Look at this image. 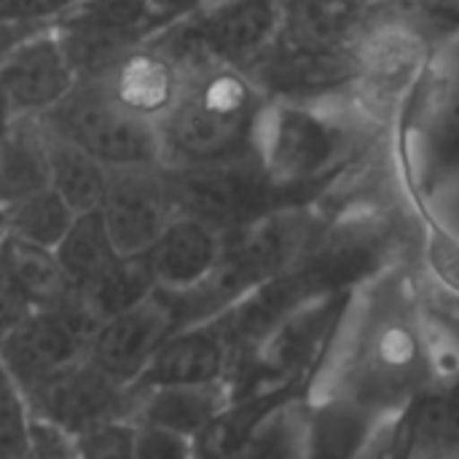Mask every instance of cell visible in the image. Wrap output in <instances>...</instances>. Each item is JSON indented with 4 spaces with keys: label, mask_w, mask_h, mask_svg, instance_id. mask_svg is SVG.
Listing matches in <instances>:
<instances>
[{
    "label": "cell",
    "mask_w": 459,
    "mask_h": 459,
    "mask_svg": "<svg viewBox=\"0 0 459 459\" xmlns=\"http://www.w3.org/2000/svg\"><path fill=\"white\" fill-rule=\"evenodd\" d=\"M180 70L178 94L156 121L161 164L194 167L250 156L269 100L264 89L250 73L223 62H191Z\"/></svg>",
    "instance_id": "6da1fadb"
},
{
    "label": "cell",
    "mask_w": 459,
    "mask_h": 459,
    "mask_svg": "<svg viewBox=\"0 0 459 459\" xmlns=\"http://www.w3.org/2000/svg\"><path fill=\"white\" fill-rule=\"evenodd\" d=\"M430 347L398 293H379L355 339L342 395L374 414L401 411L428 387Z\"/></svg>",
    "instance_id": "7a4b0ae2"
},
{
    "label": "cell",
    "mask_w": 459,
    "mask_h": 459,
    "mask_svg": "<svg viewBox=\"0 0 459 459\" xmlns=\"http://www.w3.org/2000/svg\"><path fill=\"white\" fill-rule=\"evenodd\" d=\"M339 151L342 134L336 124L307 100H266L253 156L285 204H304V196L325 178Z\"/></svg>",
    "instance_id": "3957f363"
},
{
    "label": "cell",
    "mask_w": 459,
    "mask_h": 459,
    "mask_svg": "<svg viewBox=\"0 0 459 459\" xmlns=\"http://www.w3.org/2000/svg\"><path fill=\"white\" fill-rule=\"evenodd\" d=\"M38 118L108 169L161 164L156 121L124 108L97 75H78L75 86Z\"/></svg>",
    "instance_id": "277c9868"
},
{
    "label": "cell",
    "mask_w": 459,
    "mask_h": 459,
    "mask_svg": "<svg viewBox=\"0 0 459 459\" xmlns=\"http://www.w3.org/2000/svg\"><path fill=\"white\" fill-rule=\"evenodd\" d=\"M280 0H207L191 16L159 30L153 40L180 67L223 62L247 70L277 38Z\"/></svg>",
    "instance_id": "5b68a950"
},
{
    "label": "cell",
    "mask_w": 459,
    "mask_h": 459,
    "mask_svg": "<svg viewBox=\"0 0 459 459\" xmlns=\"http://www.w3.org/2000/svg\"><path fill=\"white\" fill-rule=\"evenodd\" d=\"M97 320L78 299L38 307L13 323L0 339V363L24 393L86 360Z\"/></svg>",
    "instance_id": "8992f818"
},
{
    "label": "cell",
    "mask_w": 459,
    "mask_h": 459,
    "mask_svg": "<svg viewBox=\"0 0 459 459\" xmlns=\"http://www.w3.org/2000/svg\"><path fill=\"white\" fill-rule=\"evenodd\" d=\"M178 212H188L221 234L253 221L255 215L285 204L266 175L261 172L255 156H239L231 161L194 164V167H167Z\"/></svg>",
    "instance_id": "52a82bcc"
},
{
    "label": "cell",
    "mask_w": 459,
    "mask_h": 459,
    "mask_svg": "<svg viewBox=\"0 0 459 459\" xmlns=\"http://www.w3.org/2000/svg\"><path fill=\"white\" fill-rule=\"evenodd\" d=\"M97 210L121 255L145 253L178 215L167 164L110 169Z\"/></svg>",
    "instance_id": "ba28073f"
},
{
    "label": "cell",
    "mask_w": 459,
    "mask_h": 459,
    "mask_svg": "<svg viewBox=\"0 0 459 459\" xmlns=\"http://www.w3.org/2000/svg\"><path fill=\"white\" fill-rule=\"evenodd\" d=\"M51 24L78 75H100L151 38L145 0H75Z\"/></svg>",
    "instance_id": "9c48e42d"
},
{
    "label": "cell",
    "mask_w": 459,
    "mask_h": 459,
    "mask_svg": "<svg viewBox=\"0 0 459 459\" xmlns=\"http://www.w3.org/2000/svg\"><path fill=\"white\" fill-rule=\"evenodd\" d=\"M78 81L51 22L19 38L0 59V91L13 116H43Z\"/></svg>",
    "instance_id": "30bf717a"
},
{
    "label": "cell",
    "mask_w": 459,
    "mask_h": 459,
    "mask_svg": "<svg viewBox=\"0 0 459 459\" xmlns=\"http://www.w3.org/2000/svg\"><path fill=\"white\" fill-rule=\"evenodd\" d=\"M178 331L167 296L156 288L137 307L97 323L86 358L118 385L134 387L159 347Z\"/></svg>",
    "instance_id": "8fae6325"
},
{
    "label": "cell",
    "mask_w": 459,
    "mask_h": 459,
    "mask_svg": "<svg viewBox=\"0 0 459 459\" xmlns=\"http://www.w3.org/2000/svg\"><path fill=\"white\" fill-rule=\"evenodd\" d=\"M32 414L81 436L108 420L134 417V387L118 385L89 358L27 393Z\"/></svg>",
    "instance_id": "7c38bea8"
},
{
    "label": "cell",
    "mask_w": 459,
    "mask_h": 459,
    "mask_svg": "<svg viewBox=\"0 0 459 459\" xmlns=\"http://www.w3.org/2000/svg\"><path fill=\"white\" fill-rule=\"evenodd\" d=\"M231 344L215 320L178 328L153 355L145 374L134 387H164V385H212L229 382L231 374Z\"/></svg>",
    "instance_id": "4fadbf2b"
},
{
    "label": "cell",
    "mask_w": 459,
    "mask_h": 459,
    "mask_svg": "<svg viewBox=\"0 0 459 459\" xmlns=\"http://www.w3.org/2000/svg\"><path fill=\"white\" fill-rule=\"evenodd\" d=\"M221 250L223 234L218 229L188 212H178L145 250V258L161 290H186L215 269Z\"/></svg>",
    "instance_id": "5bb4252c"
},
{
    "label": "cell",
    "mask_w": 459,
    "mask_h": 459,
    "mask_svg": "<svg viewBox=\"0 0 459 459\" xmlns=\"http://www.w3.org/2000/svg\"><path fill=\"white\" fill-rule=\"evenodd\" d=\"M180 75V65L153 40H145L116 59L97 78L124 108L159 121L178 94Z\"/></svg>",
    "instance_id": "9a60e30c"
},
{
    "label": "cell",
    "mask_w": 459,
    "mask_h": 459,
    "mask_svg": "<svg viewBox=\"0 0 459 459\" xmlns=\"http://www.w3.org/2000/svg\"><path fill=\"white\" fill-rule=\"evenodd\" d=\"M231 401L229 382L212 385H164V387H134V422H148L180 433L191 441L212 428Z\"/></svg>",
    "instance_id": "2e32d148"
},
{
    "label": "cell",
    "mask_w": 459,
    "mask_h": 459,
    "mask_svg": "<svg viewBox=\"0 0 459 459\" xmlns=\"http://www.w3.org/2000/svg\"><path fill=\"white\" fill-rule=\"evenodd\" d=\"M395 433L401 455H459V371L438 387H425L403 409Z\"/></svg>",
    "instance_id": "e0dca14e"
},
{
    "label": "cell",
    "mask_w": 459,
    "mask_h": 459,
    "mask_svg": "<svg viewBox=\"0 0 459 459\" xmlns=\"http://www.w3.org/2000/svg\"><path fill=\"white\" fill-rule=\"evenodd\" d=\"M48 186V137L38 116H13L0 132V207Z\"/></svg>",
    "instance_id": "ac0fdd59"
},
{
    "label": "cell",
    "mask_w": 459,
    "mask_h": 459,
    "mask_svg": "<svg viewBox=\"0 0 459 459\" xmlns=\"http://www.w3.org/2000/svg\"><path fill=\"white\" fill-rule=\"evenodd\" d=\"M0 258L32 309L78 299V290L62 272L54 247H43L5 231L0 239Z\"/></svg>",
    "instance_id": "d6986e66"
},
{
    "label": "cell",
    "mask_w": 459,
    "mask_h": 459,
    "mask_svg": "<svg viewBox=\"0 0 459 459\" xmlns=\"http://www.w3.org/2000/svg\"><path fill=\"white\" fill-rule=\"evenodd\" d=\"M377 422L379 414L339 393L309 417L304 428V452L317 457H350L368 441Z\"/></svg>",
    "instance_id": "ffe728a7"
},
{
    "label": "cell",
    "mask_w": 459,
    "mask_h": 459,
    "mask_svg": "<svg viewBox=\"0 0 459 459\" xmlns=\"http://www.w3.org/2000/svg\"><path fill=\"white\" fill-rule=\"evenodd\" d=\"M46 137H48V186L75 212L94 210L102 199L110 169L89 151H83L81 145L56 134L48 126H46Z\"/></svg>",
    "instance_id": "44dd1931"
},
{
    "label": "cell",
    "mask_w": 459,
    "mask_h": 459,
    "mask_svg": "<svg viewBox=\"0 0 459 459\" xmlns=\"http://www.w3.org/2000/svg\"><path fill=\"white\" fill-rule=\"evenodd\" d=\"M156 277L145 253L118 255L100 277H94L78 296L86 312L102 323L118 312H126L156 293Z\"/></svg>",
    "instance_id": "7402d4cb"
},
{
    "label": "cell",
    "mask_w": 459,
    "mask_h": 459,
    "mask_svg": "<svg viewBox=\"0 0 459 459\" xmlns=\"http://www.w3.org/2000/svg\"><path fill=\"white\" fill-rule=\"evenodd\" d=\"M56 261L62 272L67 274L70 285L81 293L94 277H100L121 253L116 250L108 226L100 215V210L78 212L65 231V237L54 247Z\"/></svg>",
    "instance_id": "603a6c76"
},
{
    "label": "cell",
    "mask_w": 459,
    "mask_h": 459,
    "mask_svg": "<svg viewBox=\"0 0 459 459\" xmlns=\"http://www.w3.org/2000/svg\"><path fill=\"white\" fill-rule=\"evenodd\" d=\"M75 215L78 212L51 186H46L5 210V231L43 247H56Z\"/></svg>",
    "instance_id": "cb8c5ba5"
},
{
    "label": "cell",
    "mask_w": 459,
    "mask_h": 459,
    "mask_svg": "<svg viewBox=\"0 0 459 459\" xmlns=\"http://www.w3.org/2000/svg\"><path fill=\"white\" fill-rule=\"evenodd\" d=\"M30 398L0 363V459H30Z\"/></svg>",
    "instance_id": "d4e9b609"
},
{
    "label": "cell",
    "mask_w": 459,
    "mask_h": 459,
    "mask_svg": "<svg viewBox=\"0 0 459 459\" xmlns=\"http://www.w3.org/2000/svg\"><path fill=\"white\" fill-rule=\"evenodd\" d=\"M134 420H108L75 436L78 457L134 459Z\"/></svg>",
    "instance_id": "484cf974"
},
{
    "label": "cell",
    "mask_w": 459,
    "mask_h": 459,
    "mask_svg": "<svg viewBox=\"0 0 459 459\" xmlns=\"http://www.w3.org/2000/svg\"><path fill=\"white\" fill-rule=\"evenodd\" d=\"M196 457V441L172 433L159 425L137 422L134 430V459H178Z\"/></svg>",
    "instance_id": "4316f807"
},
{
    "label": "cell",
    "mask_w": 459,
    "mask_h": 459,
    "mask_svg": "<svg viewBox=\"0 0 459 459\" xmlns=\"http://www.w3.org/2000/svg\"><path fill=\"white\" fill-rule=\"evenodd\" d=\"M78 457L75 436L62 425L32 414L30 422V459H70Z\"/></svg>",
    "instance_id": "83f0119b"
},
{
    "label": "cell",
    "mask_w": 459,
    "mask_h": 459,
    "mask_svg": "<svg viewBox=\"0 0 459 459\" xmlns=\"http://www.w3.org/2000/svg\"><path fill=\"white\" fill-rule=\"evenodd\" d=\"M455 97L446 100L444 110L436 113L430 126V161L449 164L459 159V91H452Z\"/></svg>",
    "instance_id": "f1b7e54d"
},
{
    "label": "cell",
    "mask_w": 459,
    "mask_h": 459,
    "mask_svg": "<svg viewBox=\"0 0 459 459\" xmlns=\"http://www.w3.org/2000/svg\"><path fill=\"white\" fill-rule=\"evenodd\" d=\"M207 0H145L148 8V32L156 35L159 30L191 16L196 8H202Z\"/></svg>",
    "instance_id": "f546056e"
},
{
    "label": "cell",
    "mask_w": 459,
    "mask_h": 459,
    "mask_svg": "<svg viewBox=\"0 0 459 459\" xmlns=\"http://www.w3.org/2000/svg\"><path fill=\"white\" fill-rule=\"evenodd\" d=\"M38 24L43 22H13V19H0V59L5 56V51L19 40L24 38L30 30H35Z\"/></svg>",
    "instance_id": "4dcf8cb0"
},
{
    "label": "cell",
    "mask_w": 459,
    "mask_h": 459,
    "mask_svg": "<svg viewBox=\"0 0 459 459\" xmlns=\"http://www.w3.org/2000/svg\"><path fill=\"white\" fill-rule=\"evenodd\" d=\"M11 118H13V113H11V108H8V102H5V97H3V91H0V132H3V126H5Z\"/></svg>",
    "instance_id": "1f68e13d"
},
{
    "label": "cell",
    "mask_w": 459,
    "mask_h": 459,
    "mask_svg": "<svg viewBox=\"0 0 459 459\" xmlns=\"http://www.w3.org/2000/svg\"><path fill=\"white\" fill-rule=\"evenodd\" d=\"M3 234H5V210L0 207V239H3Z\"/></svg>",
    "instance_id": "d6a6232c"
},
{
    "label": "cell",
    "mask_w": 459,
    "mask_h": 459,
    "mask_svg": "<svg viewBox=\"0 0 459 459\" xmlns=\"http://www.w3.org/2000/svg\"><path fill=\"white\" fill-rule=\"evenodd\" d=\"M0 336H3V333H0Z\"/></svg>",
    "instance_id": "836d02e7"
}]
</instances>
